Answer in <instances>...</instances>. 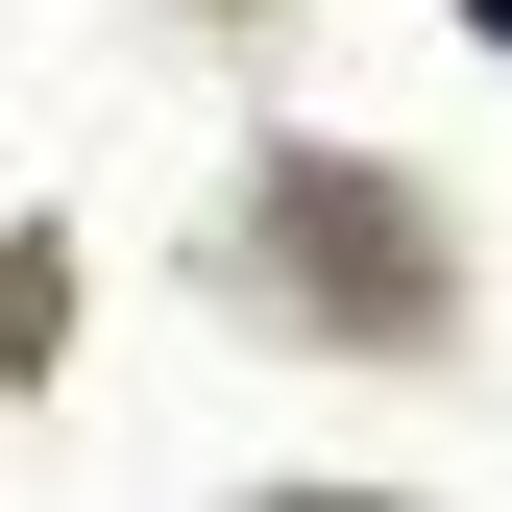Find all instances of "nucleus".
I'll use <instances>...</instances> for the list:
<instances>
[{
    "label": "nucleus",
    "instance_id": "nucleus-1",
    "mask_svg": "<svg viewBox=\"0 0 512 512\" xmlns=\"http://www.w3.org/2000/svg\"><path fill=\"white\" fill-rule=\"evenodd\" d=\"M488 25H512V0H488Z\"/></svg>",
    "mask_w": 512,
    "mask_h": 512
}]
</instances>
